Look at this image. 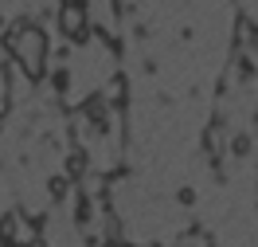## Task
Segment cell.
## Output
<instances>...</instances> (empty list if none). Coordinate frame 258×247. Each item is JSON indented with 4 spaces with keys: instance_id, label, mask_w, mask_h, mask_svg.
Instances as JSON below:
<instances>
[{
    "instance_id": "cell-3",
    "label": "cell",
    "mask_w": 258,
    "mask_h": 247,
    "mask_svg": "<svg viewBox=\"0 0 258 247\" xmlns=\"http://www.w3.org/2000/svg\"><path fill=\"white\" fill-rule=\"evenodd\" d=\"M20 224H24L20 212H8L4 220H0V247H12L20 239Z\"/></svg>"
},
{
    "instance_id": "cell-4",
    "label": "cell",
    "mask_w": 258,
    "mask_h": 247,
    "mask_svg": "<svg viewBox=\"0 0 258 247\" xmlns=\"http://www.w3.org/2000/svg\"><path fill=\"white\" fill-rule=\"evenodd\" d=\"M67 173H71V177H82V173H86V153H82V149H75V153L67 157Z\"/></svg>"
},
{
    "instance_id": "cell-8",
    "label": "cell",
    "mask_w": 258,
    "mask_h": 247,
    "mask_svg": "<svg viewBox=\"0 0 258 247\" xmlns=\"http://www.w3.org/2000/svg\"><path fill=\"white\" fill-rule=\"evenodd\" d=\"M153 247H164V243H153Z\"/></svg>"
},
{
    "instance_id": "cell-6",
    "label": "cell",
    "mask_w": 258,
    "mask_h": 247,
    "mask_svg": "<svg viewBox=\"0 0 258 247\" xmlns=\"http://www.w3.org/2000/svg\"><path fill=\"white\" fill-rule=\"evenodd\" d=\"M102 247H121V243H113V239H110V243H102Z\"/></svg>"
},
{
    "instance_id": "cell-1",
    "label": "cell",
    "mask_w": 258,
    "mask_h": 247,
    "mask_svg": "<svg viewBox=\"0 0 258 247\" xmlns=\"http://www.w3.org/2000/svg\"><path fill=\"white\" fill-rule=\"evenodd\" d=\"M4 47L16 55V63L24 67L28 79H39V75L47 71V35H43V28H35V24H28V20H20V24L8 28Z\"/></svg>"
},
{
    "instance_id": "cell-2",
    "label": "cell",
    "mask_w": 258,
    "mask_h": 247,
    "mask_svg": "<svg viewBox=\"0 0 258 247\" xmlns=\"http://www.w3.org/2000/svg\"><path fill=\"white\" fill-rule=\"evenodd\" d=\"M59 32H63L67 39H75V43L86 39V32H90L86 4H63V8H59Z\"/></svg>"
},
{
    "instance_id": "cell-5",
    "label": "cell",
    "mask_w": 258,
    "mask_h": 247,
    "mask_svg": "<svg viewBox=\"0 0 258 247\" xmlns=\"http://www.w3.org/2000/svg\"><path fill=\"white\" fill-rule=\"evenodd\" d=\"M47 188H51V196H55V200H63L67 196V177H51Z\"/></svg>"
},
{
    "instance_id": "cell-7",
    "label": "cell",
    "mask_w": 258,
    "mask_h": 247,
    "mask_svg": "<svg viewBox=\"0 0 258 247\" xmlns=\"http://www.w3.org/2000/svg\"><path fill=\"white\" fill-rule=\"evenodd\" d=\"M63 4H82V0H63Z\"/></svg>"
}]
</instances>
